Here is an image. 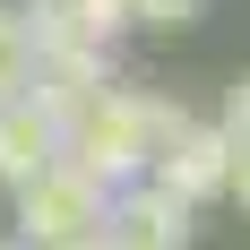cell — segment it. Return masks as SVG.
Masks as SVG:
<instances>
[{"instance_id":"cell-1","label":"cell","mask_w":250,"mask_h":250,"mask_svg":"<svg viewBox=\"0 0 250 250\" xmlns=\"http://www.w3.org/2000/svg\"><path fill=\"white\" fill-rule=\"evenodd\" d=\"M181 121H190L181 104L129 95V86H112V78H104L95 95L61 121V155H69V164H86L95 181H129V173H147L155 155H164V138H173Z\"/></svg>"},{"instance_id":"cell-2","label":"cell","mask_w":250,"mask_h":250,"mask_svg":"<svg viewBox=\"0 0 250 250\" xmlns=\"http://www.w3.org/2000/svg\"><path fill=\"white\" fill-rule=\"evenodd\" d=\"M104 207H112V181H95L86 164H69V155H52L35 181H18V233H26V250L95 233Z\"/></svg>"},{"instance_id":"cell-3","label":"cell","mask_w":250,"mask_h":250,"mask_svg":"<svg viewBox=\"0 0 250 250\" xmlns=\"http://www.w3.org/2000/svg\"><path fill=\"white\" fill-rule=\"evenodd\" d=\"M95 242H104V250H190V207L147 181V190H129V199L104 207Z\"/></svg>"},{"instance_id":"cell-4","label":"cell","mask_w":250,"mask_h":250,"mask_svg":"<svg viewBox=\"0 0 250 250\" xmlns=\"http://www.w3.org/2000/svg\"><path fill=\"white\" fill-rule=\"evenodd\" d=\"M155 190H173L181 207H199V199H225V129H199V121H181L173 138H164V155L147 164Z\"/></svg>"},{"instance_id":"cell-5","label":"cell","mask_w":250,"mask_h":250,"mask_svg":"<svg viewBox=\"0 0 250 250\" xmlns=\"http://www.w3.org/2000/svg\"><path fill=\"white\" fill-rule=\"evenodd\" d=\"M52 155H61V121H52L43 104L18 86V95L0 104V181L18 190V181H35V173H43Z\"/></svg>"},{"instance_id":"cell-6","label":"cell","mask_w":250,"mask_h":250,"mask_svg":"<svg viewBox=\"0 0 250 250\" xmlns=\"http://www.w3.org/2000/svg\"><path fill=\"white\" fill-rule=\"evenodd\" d=\"M121 26H129V0H35L26 43H86V52H112Z\"/></svg>"},{"instance_id":"cell-7","label":"cell","mask_w":250,"mask_h":250,"mask_svg":"<svg viewBox=\"0 0 250 250\" xmlns=\"http://www.w3.org/2000/svg\"><path fill=\"white\" fill-rule=\"evenodd\" d=\"M26 61H35V43H26V18H9V9H0V104L26 86Z\"/></svg>"},{"instance_id":"cell-8","label":"cell","mask_w":250,"mask_h":250,"mask_svg":"<svg viewBox=\"0 0 250 250\" xmlns=\"http://www.w3.org/2000/svg\"><path fill=\"white\" fill-rule=\"evenodd\" d=\"M199 9L207 0H129V26H164L173 35V26H199Z\"/></svg>"},{"instance_id":"cell-9","label":"cell","mask_w":250,"mask_h":250,"mask_svg":"<svg viewBox=\"0 0 250 250\" xmlns=\"http://www.w3.org/2000/svg\"><path fill=\"white\" fill-rule=\"evenodd\" d=\"M225 190L250 207V138H225Z\"/></svg>"},{"instance_id":"cell-10","label":"cell","mask_w":250,"mask_h":250,"mask_svg":"<svg viewBox=\"0 0 250 250\" xmlns=\"http://www.w3.org/2000/svg\"><path fill=\"white\" fill-rule=\"evenodd\" d=\"M225 138H250V78H233V95H225Z\"/></svg>"},{"instance_id":"cell-11","label":"cell","mask_w":250,"mask_h":250,"mask_svg":"<svg viewBox=\"0 0 250 250\" xmlns=\"http://www.w3.org/2000/svg\"><path fill=\"white\" fill-rule=\"evenodd\" d=\"M43 250H104V242H95V233H78V242H43Z\"/></svg>"},{"instance_id":"cell-12","label":"cell","mask_w":250,"mask_h":250,"mask_svg":"<svg viewBox=\"0 0 250 250\" xmlns=\"http://www.w3.org/2000/svg\"><path fill=\"white\" fill-rule=\"evenodd\" d=\"M0 250H26V242H0Z\"/></svg>"}]
</instances>
